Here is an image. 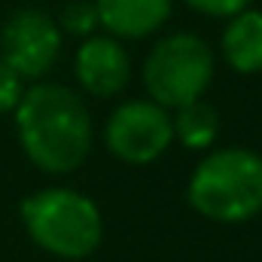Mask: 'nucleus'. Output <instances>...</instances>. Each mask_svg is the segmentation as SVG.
Segmentation results:
<instances>
[{
	"label": "nucleus",
	"instance_id": "obj_1",
	"mask_svg": "<svg viewBox=\"0 0 262 262\" xmlns=\"http://www.w3.org/2000/svg\"><path fill=\"white\" fill-rule=\"evenodd\" d=\"M12 113L25 156L46 174H70L85 162L92 149V116L73 89L37 82L21 92Z\"/></svg>",
	"mask_w": 262,
	"mask_h": 262
},
{
	"label": "nucleus",
	"instance_id": "obj_2",
	"mask_svg": "<svg viewBox=\"0 0 262 262\" xmlns=\"http://www.w3.org/2000/svg\"><path fill=\"white\" fill-rule=\"evenodd\" d=\"M186 198L210 223H247L262 213V156L244 146L207 152L195 165Z\"/></svg>",
	"mask_w": 262,
	"mask_h": 262
},
{
	"label": "nucleus",
	"instance_id": "obj_3",
	"mask_svg": "<svg viewBox=\"0 0 262 262\" xmlns=\"http://www.w3.org/2000/svg\"><path fill=\"white\" fill-rule=\"evenodd\" d=\"M21 223L31 241L58 259H85L104 238L98 204L67 186H49L28 195L21 201Z\"/></svg>",
	"mask_w": 262,
	"mask_h": 262
},
{
	"label": "nucleus",
	"instance_id": "obj_4",
	"mask_svg": "<svg viewBox=\"0 0 262 262\" xmlns=\"http://www.w3.org/2000/svg\"><path fill=\"white\" fill-rule=\"evenodd\" d=\"M213 79V52L195 34H168L162 37L146 61H143V85L149 101L168 107H183L198 101Z\"/></svg>",
	"mask_w": 262,
	"mask_h": 262
},
{
	"label": "nucleus",
	"instance_id": "obj_5",
	"mask_svg": "<svg viewBox=\"0 0 262 262\" xmlns=\"http://www.w3.org/2000/svg\"><path fill=\"white\" fill-rule=\"evenodd\" d=\"M104 143L125 165H149L174 143L171 113L156 101H125L110 113Z\"/></svg>",
	"mask_w": 262,
	"mask_h": 262
},
{
	"label": "nucleus",
	"instance_id": "obj_6",
	"mask_svg": "<svg viewBox=\"0 0 262 262\" xmlns=\"http://www.w3.org/2000/svg\"><path fill=\"white\" fill-rule=\"evenodd\" d=\"M61 52V34L52 15L43 9H18L0 31V61L21 79L46 76Z\"/></svg>",
	"mask_w": 262,
	"mask_h": 262
},
{
	"label": "nucleus",
	"instance_id": "obj_7",
	"mask_svg": "<svg viewBox=\"0 0 262 262\" xmlns=\"http://www.w3.org/2000/svg\"><path fill=\"white\" fill-rule=\"evenodd\" d=\"M73 70L82 92L95 98H113V95H122L128 85L131 58L116 37H89L76 49Z\"/></svg>",
	"mask_w": 262,
	"mask_h": 262
},
{
	"label": "nucleus",
	"instance_id": "obj_8",
	"mask_svg": "<svg viewBox=\"0 0 262 262\" xmlns=\"http://www.w3.org/2000/svg\"><path fill=\"white\" fill-rule=\"evenodd\" d=\"M174 0H95L98 25H104L113 37L143 40L156 34L168 15Z\"/></svg>",
	"mask_w": 262,
	"mask_h": 262
},
{
	"label": "nucleus",
	"instance_id": "obj_9",
	"mask_svg": "<svg viewBox=\"0 0 262 262\" xmlns=\"http://www.w3.org/2000/svg\"><path fill=\"white\" fill-rule=\"evenodd\" d=\"M223 55L238 73H259L262 70V12L241 9L232 15L229 28L223 31Z\"/></svg>",
	"mask_w": 262,
	"mask_h": 262
},
{
	"label": "nucleus",
	"instance_id": "obj_10",
	"mask_svg": "<svg viewBox=\"0 0 262 262\" xmlns=\"http://www.w3.org/2000/svg\"><path fill=\"white\" fill-rule=\"evenodd\" d=\"M174 137L186 149H210L220 137V116L207 101H189L177 107V116H171Z\"/></svg>",
	"mask_w": 262,
	"mask_h": 262
},
{
	"label": "nucleus",
	"instance_id": "obj_11",
	"mask_svg": "<svg viewBox=\"0 0 262 262\" xmlns=\"http://www.w3.org/2000/svg\"><path fill=\"white\" fill-rule=\"evenodd\" d=\"M61 28H64L67 34L89 37V34L98 28V9H95V3H89V0H73V3H67L64 12H61Z\"/></svg>",
	"mask_w": 262,
	"mask_h": 262
},
{
	"label": "nucleus",
	"instance_id": "obj_12",
	"mask_svg": "<svg viewBox=\"0 0 262 262\" xmlns=\"http://www.w3.org/2000/svg\"><path fill=\"white\" fill-rule=\"evenodd\" d=\"M21 92H25L21 76L6 64V61H0V116H3V113H12V110L18 107Z\"/></svg>",
	"mask_w": 262,
	"mask_h": 262
},
{
	"label": "nucleus",
	"instance_id": "obj_13",
	"mask_svg": "<svg viewBox=\"0 0 262 262\" xmlns=\"http://www.w3.org/2000/svg\"><path fill=\"white\" fill-rule=\"evenodd\" d=\"M186 6H192L195 12H204V15H216V18H232L235 12L247 9L250 0H183Z\"/></svg>",
	"mask_w": 262,
	"mask_h": 262
}]
</instances>
